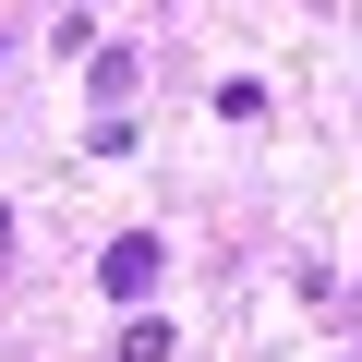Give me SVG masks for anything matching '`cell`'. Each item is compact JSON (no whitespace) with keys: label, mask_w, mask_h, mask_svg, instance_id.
Segmentation results:
<instances>
[{"label":"cell","mask_w":362,"mask_h":362,"mask_svg":"<svg viewBox=\"0 0 362 362\" xmlns=\"http://www.w3.org/2000/svg\"><path fill=\"white\" fill-rule=\"evenodd\" d=\"M133 85H145V61H133V49H97V97H109V121H121Z\"/></svg>","instance_id":"cell-2"},{"label":"cell","mask_w":362,"mask_h":362,"mask_svg":"<svg viewBox=\"0 0 362 362\" xmlns=\"http://www.w3.org/2000/svg\"><path fill=\"white\" fill-rule=\"evenodd\" d=\"M157 278H169V242H157V230H121V242L97 254V290H109V302H145Z\"/></svg>","instance_id":"cell-1"},{"label":"cell","mask_w":362,"mask_h":362,"mask_svg":"<svg viewBox=\"0 0 362 362\" xmlns=\"http://www.w3.org/2000/svg\"><path fill=\"white\" fill-rule=\"evenodd\" d=\"M169 350H181L169 314H133V326H121V362H169Z\"/></svg>","instance_id":"cell-3"}]
</instances>
